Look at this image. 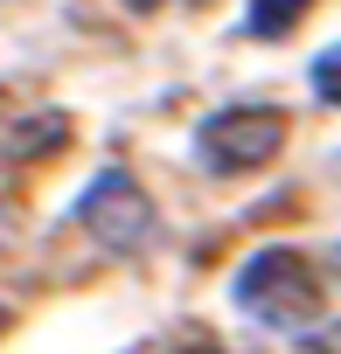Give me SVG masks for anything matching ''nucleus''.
Here are the masks:
<instances>
[{
    "instance_id": "7",
    "label": "nucleus",
    "mask_w": 341,
    "mask_h": 354,
    "mask_svg": "<svg viewBox=\"0 0 341 354\" xmlns=\"http://www.w3.org/2000/svg\"><path fill=\"white\" fill-rule=\"evenodd\" d=\"M182 354H230V347H216V340H189Z\"/></svg>"
},
{
    "instance_id": "4",
    "label": "nucleus",
    "mask_w": 341,
    "mask_h": 354,
    "mask_svg": "<svg viewBox=\"0 0 341 354\" xmlns=\"http://www.w3.org/2000/svg\"><path fill=\"white\" fill-rule=\"evenodd\" d=\"M306 8H313V0H251L244 28H251V35H286V28H299Z\"/></svg>"
},
{
    "instance_id": "1",
    "label": "nucleus",
    "mask_w": 341,
    "mask_h": 354,
    "mask_svg": "<svg viewBox=\"0 0 341 354\" xmlns=\"http://www.w3.org/2000/svg\"><path fill=\"white\" fill-rule=\"evenodd\" d=\"M230 299H237L244 319L279 326V333H313L320 326V271L299 250H258L230 278Z\"/></svg>"
},
{
    "instance_id": "6",
    "label": "nucleus",
    "mask_w": 341,
    "mask_h": 354,
    "mask_svg": "<svg viewBox=\"0 0 341 354\" xmlns=\"http://www.w3.org/2000/svg\"><path fill=\"white\" fill-rule=\"evenodd\" d=\"M306 354H341V319H334V326L320 319V326L306 333Z\"/></svg>"
},
{
    "instance_id": "9",
    "label": "nucleus",
    "mask_w": 341,
    "mask_h": 354,
    "mask_svg": "<svg viewBox=\"0 0 341 354\" xmlns=\"http://www.w3.org/2000/svg\"><path fill=\"white\" fill-rule=\"evenodd\" d=\"M327 271H334V285H341V243H334V257H327Z\"/></svg>"
},
{
    "instance_id": "5",
    "label": "nucleus",
    "mask_w": 341,
    "mask_h": 354,
    "mask_svg": "<svg viewBox=\"0 0 341 354\" xmlns=\"http://www.w3.org/2000/svg\"><path fill=\"white\" fill-rule=\"evenodd\" d=\"M313 91H320V104L341 111V49H327V56L313 63Z\"/></svg>"
},
{
    "instance_id": "2",
    "label": "nucleus",
    "mask_w": 341,
    "mask_h": 354,
    "mask_svg": "<svg viewBox=\"0 0 341 354\" xmlns=\"http://www.w3.org/2000/svg\"><path fill=\"white\" fill-rule=\"evenodd\" d=\"M286 111L279 104H223L195 125V160L216 181H237V174H258L286 153Z\"/></svg>"
},
{
    "instance_id": "3",
    "label": "nucleus",
    "mask_w": 341,
    "mask_h": 354,
    "mask_svg": "<svg viewBox=\"0 0 341 354\" xmlns=\"http://www.w3.org/2000/svg\"><path fill=\"white\" fill-rule=\"evenodd\" d=\"M77 223H84V236H91L98 250H112V257H139V250L153 243V202H146V188L132 181L125 167H105L98 181L77 195Z\"/></svg>"
},
{
    "instance_id": "10",
    "label": "nucleus",
    "mask_w": 341,
    "mask_h": 354,
    "mask_svg": "<svg viewBox=\"0 0 341 354\" xmlns=\"http://www.w3.org/2000/svg\"><path fill=\"white\" fill-rule=\"evenodd\" d=\"M0 333H8V306H0Z\"/></svg>"
},
{
    "instance_id": "8",
    "label": "nucleus",
    "mask_w": 341,
    "mask_h": 354,
    "mask_svg": "<svg viewBox=\"0 0 341 354\" xmlns=\"http://www.w3.org/2000/svg\"><path fill=\"white\" fill-rule=\"evenodd\" d=\"M125 8H132V15H153V8H167V0H125Z\"/></svg>"
}]
</instances>
